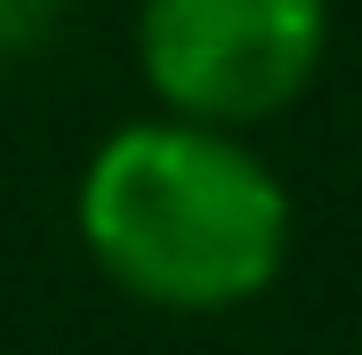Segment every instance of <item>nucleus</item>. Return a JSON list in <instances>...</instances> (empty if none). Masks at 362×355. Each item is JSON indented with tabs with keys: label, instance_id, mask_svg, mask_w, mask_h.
<instances>
[{
	"label": "nucleus",
	"instance_id": "f257e3e1",
	"mask_svg": "<svg viewBox=\"0 0 362 355\" xmlns=\"http://www.w3.org/2000/svg\"><path fill=\"white\" fill-rule=\"evenodd\" d=\"M81 242L129 299L169 315L242 307L282 275L290 194L233 130L129 121L81 170Z\"/></svg>",
	"mask_w": 362,
	"mask_h": 355
},
{
	"label": "nucleus",
	"instance_id": "f03ea898",
	"mask_svg": "<svg viewBox=\"0 0 362 355\" xmlns=\"http://www.w3.org/2000/svg\"><path fill=\"white\" fill-rule=\"evenodd\" d=\"M330 49V0H145L137 65L177 121L250 130L306 97Z\"/></svg>",
	"mask_w": 362,
	"mask_h": 355
},
{
	"label": "nucleus",
	"instance_id": "7ed1b4c3",
	"mask_svg": "<svg viewBox=\"0 0 362 355\" xmlns=\"http://www.w3.org/2000/svg\"><path fill=\"white\" fill-rule=\"evenodd\" d=\"M57 16H65V0H0V65L33 57L57 33Z\"/></svg>",
	"mask_w": 362,
	"mask_h": 355
}]
</instances>
